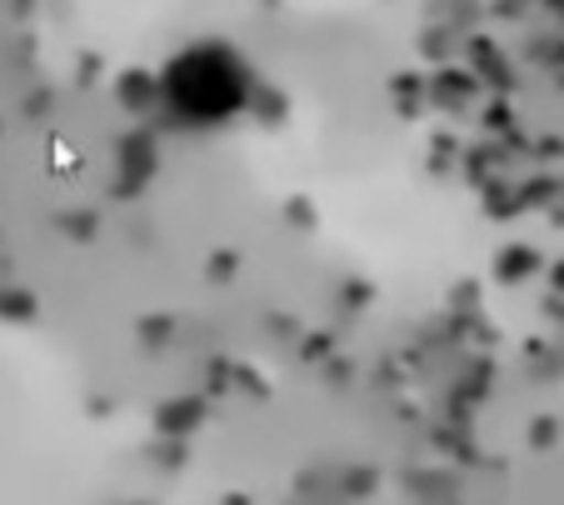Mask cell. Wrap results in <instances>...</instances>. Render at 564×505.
I'll return each mask as SVG.
<instances>
[{
	"label": "cell",
	"instance_id": "6da1fadb",
	"mask_svg": "<svg viewBox=\"0 0 564 505\" xmlns=\"http://www.w3.org/2000/svg\"><path fill=\"white\" fill-rule=\"evenodd\" d=\"M160 96L185 126H220L235 110H246L250 100V71L246 61H235L230 51H210V45H195V51L175 55L160 76Z\"/></svg>",
	"mask_w": 564,
	"mask_h": 505
}]
</instances>
